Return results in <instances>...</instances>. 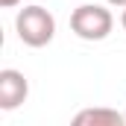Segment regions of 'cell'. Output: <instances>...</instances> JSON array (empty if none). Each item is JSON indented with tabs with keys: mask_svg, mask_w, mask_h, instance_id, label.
<instances>
[{
	"mask_svg": "<svg viewBox=\"0 0 126 126\" xmlns=\"http://www.w3.org/2000/svg\"><path fill=\"white\" fill-rule=\"evenodd\" d=\"M111 27H114V18L106 6L82 3L79 9L70 12V30L82 41H103V38H109Z\"/></svg>",
	"mask_w": 126,
	"mask_h": 126,
	"instance_id": "cell-2",
	"label": "cell"
},
{
	"mask_svg": "<svg viewBox=\"0 0 126 126\" xmlns=\"http://www.w3.org/2000/svg\"><path fill=\"white\" fill-rule=\"evenodd\" d=\"M70 126H126V114L117 109H106V106H91L73 114Z\"/></svg>",
	"mask_w": 126,
	"mask_h": 126,
	"instance_id": "cell-4",
	"label": "cell"
},
{
	"mask_svg": "<svg viewBox=\"0 0 126 126\" xmlns=\"http://www.w3.org/2000/svg\"><path fill=\"white\" fill-rule=\"evenodd\" d=\"M123 114H126V111H123Z\"/></svg>",
	"mask_w": 126,
	"mask_h": 126,
	"instance_id": "cell-8",
	"label": "cell"
},
{
	"mask_svg": "<svg viewBox=\"0 0 126 126\" xmlns=\"http://www.w3.org/2000/svg\"><path fill=\"white\" fill-rule=\"evenodd\" d=\"M106 3H111V6H117V9H126V0H106Z\"/></svg>",
	"mask_w": 126,
	"mask_h": 126,
	"instance_id": "cell-6",
	"label": "cell"
},
{
	"mask_svg": "<svg viewBox=\"0 0 126 126\" xmlns=\"http://www.w3.org/2000/svg\"><path fill=\"white\" fill-rule=\"evenodd\" d=\"M18 3H21V0H0V6H3V9H12V6H18Z\"/></svg>",
	"mask_w": 126,
	"mask_h": 126,
	"instance_id": "cell-5",
	"label": "cell"
},
{
	"mask_svg": "<svg viewBox=\"0 0 126 126\" xmlns=\"http://www.w3.org/2000/svg\"><path fill=\"white\" fill-rule=\"evenodd\" d=\"M15 32L27 47H47L56 35V18L44 6H24L15 18Z\"/></svg>",
	"mask_w": 126,
	"mask_h": 126,
	"instance_id": "cell-1",
	"label": "cell"
},
{
	"mask_svg": "<svg viewBox=\"0 0 126 126\" xmlns=\"http://www.w3.org/2000/svg\"><path fill=\"white\" fill-rule=\"evenodd\" d=\"M120 24H123V30H126V9H123V15H120Z\"/></svg>",
	"mask_w": 126,
	"mask_h": 126,
	"instance_id": "cell-7",
	"label": "cell"
},
{
	"mask_svg": "<svg viewBox=\"0 0 126 126\" xmlns=\"http://www.w3.org/2000/svg\"><path fill=\"white\" fill-rule=\"evenodd\" d=\"M30 94V82L21 70L15 67H3L0 70V109L3 111H12L18 109Z\"/></svg>",
	"mask_w": 126,
	"mask_h": 126,
	"instance_id": "cell-3",
	"label": "cell"
}]
</instances>
